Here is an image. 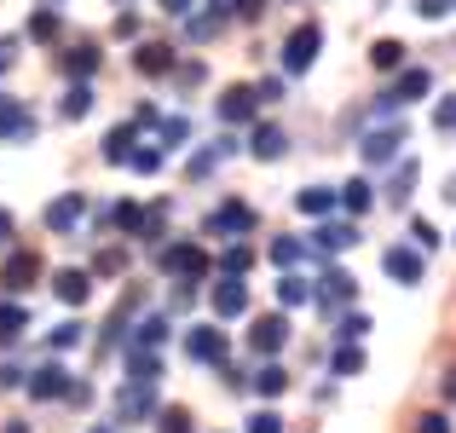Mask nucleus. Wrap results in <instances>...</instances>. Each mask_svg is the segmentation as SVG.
Here are the masks:
<instances>
[{
	"mask_svg": "<svg viewBox=\"0 0 456 433\" xmlns=\"http://www.w3.org/2000/svg\"><path fill=\"white\" fill-rule=\"evenodd\" d=\"M127 156H134V122L116 127V134L104 139V162H127Z\"/></svg>",
	"mask_w": 456,
	"mask_h": 433,
	"instance_id": "393cba45",
	"label": "nucleus"
},
{
	"mask_svg": "<svg viewBox=\"0 0 456 433\" xmlns=\"http://www.w3.org/2000/svg\"><path fill=\"white\" fill-rule=\"evenodd\" d=\"M127 162H134L139 174H156V167H162V151H134V156H127Z\"/></svg>",
	"mask_w": 456,
	"mask_h": 433,
	"instance_id": "79ce46f5",
	"label": "nucleus"
},
{
	"mask_svg": "<svg viewBox=\"0 0 456 433\" xmlns=\"http://www.w3.org/2000/svg\"><path fill=\"white\" fill-rule=\"evenodd\" d=\"M341 202H346L353 214H364L370 202H376V191H370V179H353V185H341Z\"/></svg>",
	"mask_w": 456,
	"mask_h": 433,
	"instance_id": "c756f323",
	"label": "nucleus"
},
{
	"mask_svg": "<svg viewBox=\"0 0 456 433\" xmlns=\"http://www.w3.org/2000/svg\"><path fill=\"white\" fill-rule=\"evenodd\" d=\"M416 433H451V422L439 411H428V416H416Z\"/></svg>",
	"mask_w": 456,
	"mask_h": 433,
	"instance_id": "37998d69",
	"label": "nucleus"
},
{
	"mask_svg": "<svg viewBox=\"0 0 456 433\" xmlns=\"http://www.w3.org/2000/svg\"><path fill=\"white\" fill-rule=\"evenodd\" d=\"M214 232H248V225H255V208H248V202H225V208H214Z\"/></svg>",
	"mask_w": 456,
	"mask_h": 433,
	"instance_id": "a211bd4d",
	"label": "nucleus"
},
{
	"mask_svg": "<svg viewBox=\"0 0 456 433\" xmlns=\"http://www.w3.org/2000/svg\"><path fill=\"white\" fill-rule=\"evenodd\" d=\"M162 12H174V18H179V12H191V0H162Z\"/></svg>",
	"mask_w": 456,
	"mask_h": 433,
	"instance_id": "603ef678",
	"label": "nucleus"
},
{
	"mask_svg": "<svg viewBox=\"0 0 456 433\" xmlns=\"http://www.w3.org/2000/svg\"><path fill=\"white\" fill-rule=\"evenodd\" d=\"M23 330H29V306H18V300H6V306H0V347H12V341H18Z\"/></svg>",
	"mask_w": 456,
	"mask_h": 433,
	"instance_id": "412c9836",
	"label": "nucleus"
},
{
	"mask_svg": "<svg viewBox=\"0 0 456 433\" xmlns=\"http://www.w3.org/2000/svg\"><path fill=\"white\" fill-rule=\"evenodd\" d=\"M255 393H260V399H278V393H289V370H283V364H260V370H255Z\"/></svg>",
	"mask_w": 456,
	"mask_h": 433,
	"instance_id": "4be33fe9",
	"label": "nucleus"
},
{
	"mask_svg": "<svg viewBox=\"0 0 456 433\" xmlns=\"http://www.w3.org/2000/svg\"><path fill=\"white\" fill-rule=\"evenodd\" d=\"M185 353L197 358V364H220V358H225V330H214V323L191 330V335H185Z\"/></svg>",
	"mask_w": 456,
	"mask_h": 433,
	"instance_id": "9d476101",
	"label": "nucleus"
},
{
	"mask_svg": "<svg viewBox=\"0 0 456 433\" xmlns=\"http://www.w3.org/2000/svg\"><path fill=\"white\" fill-rule=\"evenodd\" d=\"M445 399H456V364L445 370Z\"/></svg>",
	"mask_w": 456,
	"mask_h": 433,
	"instance_id": "864d4df0",
	"label": "nucleus"
},
{
	"mask_svg": "<svg viewBox=\"0 0 456 433\" xmlns=\"http://www.w3.org/2000/svg\"><path fill=\"white\" fill-rule=\"evenodd\" d=\"M353 295H358V278H353V272H341V266L323 272V283H318V306L323 312H341Z\"/></svg>",
	"mask_w": 456,
	"mask_h": 433,
	"instance_id": "20e7f679",
	"label": "nucleus"
},
{
	"mask_svg": "<svg viewBox=\"0 0 456 433\" xmlns=\"http://www.w3.org/2000/svg\"><path fill=\"white\" fill-rule=\"evenodd\" d=\"M69 370L64 364H41V370H29V399H69Z\"/></svg>",
	"mask_w": 456,
	"mask_h": 433,
	"instance_id": "0eeeda50",
	"label": "nucleus"
},
{
	"mask_svg": "<svg viewBox=\"0 0 456 433\" xmlns=\"http://www.w3.org/2000/svg\"><path fill=\"white\" fill-rule=\"evenodd\" d=\"M255 99H260V104H266V99H283V81H260Z\"/></svg>",
	"mask_w": 456,
	"mask_h": 433,
	"instance_id": "de8ad7c7",
	"label": "nucleus"
},
{
	"mask_svg": "<svg viewBox=\"0 0 456 433\" xmlns=\"http://www.w3.org/2000/svg\"><path fill=\"white\" fill-rule=\"evenodd\" d=\"M428 87H434V76H428V69H404V76H399V81H393V87L376 99V110H393V104H416Z\"/></svg>",
	"mask_w": 456,
	"mask_h": 433,
	"instance_id": "7ed1b4c3",
	"label": "nucleus"
},
{
	"mask_svg": "<svg viewBox=\"0 0 456 433\" xmlns=\"http://www.w3.org/2000/svg\"><path fill=\"white\" fill-rule=\"evenodd\" d=\"M53 35H58V12L53 6L35 12V18H29V41H53Z\"/></svg>",
	"mask_w": 456,
	"mask_h": 433,
	"instance_id": "2f4dec72",
	"label": "nucleus"
},
{
	"mask_svg": "<svg viewBox=\"0 0 456 433\" xmlns=\"http://www.w3.org/2000/svg\"><path fill=\"white\" fill-rule=\"evenodd\" d=\"M134 381H145V388L156 381V358L151 353H134Z\"/></svg>",
	"mask_w": 456,
	"mask_h": 433,
	"instance_id": "ea45409f",
	"label": "nucleus"
},
{
	"mask_svg": "<svg viewBox=\"0 0 456 433\" xmlns=\"http://www.w3.org/2000/svg\"><path fill=\"white\" fill-rule=\"evenodd\" d=\"M335 335H341V341H358V335H370V318H364V312H346Z\"/></svg>",
	"mask_w": 456,
	"mask_h": 433,
	"instance_id": "c9c22d12",
	"label": "nucleus"
},
{
	"mask_svg": "<svg viewBox=\"0 0 456 433\" xmlns=\"http://www.w3.org/2000/svg\"><path fill=\"white\" fill-rule=\"evenodd\" d=\"M295 208H301V214H330L335 208V191L330 185H306L301 197H295Z\"/></svg>",
	"mask_w": 456,
	"mask_h": 433,
	"instance_id": "b1692460",
	"label": "nucleus"
},
{
	"mask_svg": "<svg viewBox=\"0 0 456 433\" xmlns=\"http://www.w3.org/2000/svg\"><path fill=\"white\" fill-rule=\"evenodd\" d=\"M64 69H69V76H81V81H87L93 69H99V46H93V41L69 46V53H64Z\"/></svg>",
	"mask_w": 456,
	"mask_h": 433,
	"instance_id": "5701e85b",
	"label": "nucleus"
},
{
	"mask_svg": "<svg viewBox=\"0 0 456 433\" xmlns=\"http://www.w3.org/2000/svg\"><path fill=\"white\" fill-rule=\"evenodd\" d=\"M162 335H167V318H145V323H139V335H134V353H151V347H162Z\"/></svg>",
	"mask_w": 456,
	"mask_h": 433,
	"instance_id": "bb28decb",
	"label": "nucleus"
},
{
	"mask_svg": "<svg viewBox=\"0 0 456 433\" xmlns=\"http://www.w3.org/2000/svg\"><path fill=\"white\" fill-rule=\"evenodd\" d=\"M255 110H260V99H255V87H232V93H225V99H220V122H255Z\"/></svg>",
	"mask_w": 456,
	"mask_h": 433,
	"instance_id": "ddd939ff",
	"label": "nucleus"
},
{
	"mask_svg": "<svg viewBox=\"0 0 456 433\" xmlns=\"http://www.w3.org/2000/svg\"><path fill=\"white\" fill-rule=\"evenodd\" d=\"M12 134H35V116L18 99H0V139H12Z\"/></svg>",
	"mask_w": 456,
	"mask_h": 433,
	"instance_id": "6ab92c4d",
	"label": "nucleus"
},
{
	"mask_svg": "<svg viewBox=\"0 0 456 433\" xmlns=\"http://www.w3.org/2000/svg\"><path fill=\"white\" fill-rule=\"evenodd\" d=\"M156 422H162V433H197V428H191V411H185V404H167Z\"/></svg>",
	"mask_w": 456,
	"mask_h": 433,
	"instance_id": "7c9ffc66",
	"label": "nucleus"
},
{
	"mask_svg": "<svg viewBox=\"0 0 456 433\" xmlns=\"http://www.w3.org/2000/svg\"><path fill=\"white\" fill-rule=\"evenodd\" d=\"M399 144H404V134L399 127H376V134H364V167H381V162H399Z\"/></svg>",
	"mask_w": 456,
	"mask_h": 433,
	"instance_id": "1a4fd4ad",
	"label": "nucleus"
},
{
	"mask_svg": "<svg viewBox=\"0 0 456 433\" xmlns=\"http://www.w3.org/2000/svg\"><path fill=\"white\" fill-rule=\"evenodd\" d=\"M6 237H12V214L0 208V243H6Z\"/></svg>",
	"mask_w": 456,
	"mask_h": 433,
	"instance_id": "5fc2aeb1",
	"label": "nucleus"
},
{
	"mask_svg": "<svg viewBox=\"0 0 456 433\" xmlns=\"http://www.w3.org/2000/svg\"><path fill=\"white\" fill-rule=\"evenodd\" d=\"M370 64H376V69H399L404 64V46L399 41H376V46H370Z\"/></svg>",
	"mask_w": 456,
	"mask_h": 433,
	"instance_id": "c85d7f7f",
	"label": "nucleus"
},
{
	"mask_svg": "<svg viewBox=\"0 0 456 433\" xmlns=\"http://www.w3.org/2000/svg\"><path fill=\"white\" fill-rule=\"evenodd\" d=\"M93 433H110V428H93Z\"/></svg>",
	"mask_w": 456,
	"mask_h": 433,
	"instance_id": "4d7b16f0",
	"label": "nucleus"
},
{
	"mask_svg": "<svg viewBox=\"0 0 456 433\" xmlns=\"http://www.w3.org/2000/svg\"><path fill=\"white\" fill-rule=\"evenodd\" d=\"M46 341H53L58 353H64V347H76V341H81V323H58V330L46 335Z\"/></svg>",
	"mask_w": 456,
	"mask_h": 433,
	"instance_id": "58836bf2",
	"label": "nucleus"
},
{
	"mask_svg": "<svg viewBox=\"0 0 456 433\" xmlns=\"http://www.w3.org/2000/svg\"><path fill=\"white\" fill-rule=\"evenodd\" d=\"M295 260H301V243H295V237H278V243H272V266H295Z\"/></svg>",
	"mask_w": 456,
	"mask_h": 433,
	"instance_id": "473e14b6",
	"label": "nucleus"
},
{
	"mask_svg": "<svg viewBox=\"0 0 456 433\" xmlns=\"http://www.w3.org/2000/svg\"><path fill=\"white\" fill-rule=\"evenodd\" d=\"M156 411V399H151V388L145 381H134V388L116 399V422H145V416Z\"/></svg>",
	"mask_w": 456,
	"mask_h": 433,
	"instance_id": "f8f14e48",
	"label": "nucleus"
},
{
	"mask_svg": "<svg viewBox=\"0 0 456 433\" xmlns=\"http://www.w3.org/2000/svg\"><path fill=\"white\" fill-rule=\"evenodd\" d=\"M6 433H29V428H23V422H12V428H6Z\"/></svg>",
	"mask_w": 456,
	"mask_h": 433,
	"instance_id": "6e6d98bb",
	"label": "nucleus"
},
{
	"mask_svg": "<svg viewBox=\"0 0 456 433\" xmlns=\"http://www.w3.org/2000/svg\"><path fill=\"white\" fill-rule=\"evenodd\" d=\"M248 151H255L260 162H278V156L289 151V139H283V127H272V122H266V127H255V139H248Z\"/></svg>",
	"mask_w": 456,
	"mask_h": 433,
	"instance_id": "f3484780",
	"label": "nucleus"
},
{
	"mask_svg": "<svg viewBox=\"0 0 456 433\" xmlns=\"http://www.w3.org/2000/svg\"><path fill=\"white\" fill-rule=\"evenodd\" d=\"M208 6H214V18H232V12L243 6V0H208Z\"/></svg>",
	"mask_w": 456,
	"mask_h": 433,
	"instance_id": "09e8293b",
	"label": "nucleus"
},
{
	"mask_svg": "<svg viewBox=\"0 0 456 433\" xmlns=\"http://www.w3.org/2000/svg\"><path fill=\"white\" fill-rule=\"evenodd\" d=\"M434 127H445V134L456 127V99H439L434 104Z\"/></svg>",
	"mask_w": 456,
	"mask_h": 433,
	"instance_id": "a19ab883",
	"label": "nucleus"
},
{
	"mask_svg": "<svg viewBox=\"0 0 456 433\" xmlns=\"http://www.w3.org/2000/svg\"><path fill=\"white\" fill-rule=\"evenodd\" d=\"M81 214H87V197H81V191H64L58 202H46V232H76Z\"/></svg>",
	"mask_w": 456,
	"mask_h": 433,
	"instance_id": "6e6552de",
	"label": "nucleus"
},
{
	"mask_svg": "<svg viewBox=\"0 0 456 433\" xmlns=\"http://www.w3.org/2000/svg\"><path fill=\"white\" fill-rule=\"evenodd\" d=\"M53 295L64 300V306H81V300L93 295V278H87V272H76V266H64V272L53 278Z\"/></svg>",
	"mask_w": 456,
	"mask_h": 433,
	"instance_id": "2eb2a0df",
	"label": "nucleus"
},
{
	"mask_svg": "<svg viewBox=\"0 0 456 433\" xmlns=\"http://www.w3.org/2000/svg\"><path fill=\"white\" fill-rule=\"evenodd\" d=\"M87 110H93V87H87V81H76V87L64 93V116H69V122H81Z\"/></svg>",
	"mask_w": 456,
	"mask_h": 433,
	"instance_id": "a878e982",
	"label": "nucleus"
},
{
	"mask_svg": "<svg viewBox=\"0 0 456 433\" xmlns=\"http://www.w3.org/2000/svg\"><path fill=\"white\" fill-rule=\"evenodd\" d=\"M35 278H41V255H35V249H18V255H6V266H0V289H6V295H23Z\"/></svg>",
	"mask_w": 456,
	"mask_h": 433,
	"instance_id": "f03ea898",
	"label": "nucleus"
},
{
	"mask_svg": "<svg viewBox=\"0 0 456 433\" xmlns=\"http://www.w3.org/2000/svg\"><path fill=\"white\" fill-rule=\"evenodd\" d=\"M185 134H191V127H185V122H179V116H174V122H162V144H167V151H174V144H179V139H185Z\"/></svg>",
	"mask_w": 456,
	"mask_h": 433,
	"instance_id": "49530a36",
	"label": "nucleus"
},
{
	"mask_svg": "<svg viewBox=\"0 0 456 433\" xmlns=\"http://www.w3.org/2000/svg\"><path fill=\"white\" fill-rule=\"evenodd\" d=\"M220 266H225V278H243V272L255 266V249H248V243H232V249H225V260H220Z\"/></svg>",
	"mask_w": 456,
	"mask_h": 433,
	"instance_id": "cd10ccee",
	"label": "nucleus"
},
{
	"mask_svg": "<svg viewBox=\"0 0 456 433\" xmlns=\"http://www.w3.org/2000/svg\"><path fill=\"white\" fill-rule=\"evenodd\" d=\"M278 295H283V306H301V300H312V289H306L301 278H283V283H278Z\"/></svg>",
	"mask_w": 456,
	"mask_h": 433,
	"instance_id": "e433bc0d",
	"label": "nucleus"
},
{
	"mask_svg": "<svg viewBox=\"0 0 456 433\" xmlns=\"http://www.w3.org/2000/svg\"><path fill=\"white\" fill-rule=\"evenodd\" d=\"M122 266H127V255H122V249H104V255L93 260V272H99V278H116Z\"/></svg>",
	"mask_w": 456,
	"mask_h": 433,
	"instance_id": "f704fd0d",
	"label": "nucleus"
},
{
	"mask_svg": "<svg viewBox=\"0 0 456 433\" xmlns=\"http://www.w3.org/2000/svg\"><path fill=\"white\" fill-rule=\"evenodd\" d=\"M358 370H364V353H358V347H341V353H335V376H358Z\"/></svg>",
	"mask_w": 456,
	"mask_h": 433,
	"instance_id": "72a5a7b5",
	"label": "nucleus"
},
{
	"mask_svg": "<svg viewBox=\"0 0 456 433\" xmlns=\"http://www.w3.org/2000/svg\"><path fill=\"white\" fill-rule=\"evenodd\" d=\"M318 46H323V29H318V23H295V29H289V41H283V69H289V76L312 69Z\"/></svg>",
	"mask_w": 456,
	"mask_h": 433,
	"instance_id": "f257e3e1",
	"label": "nucleus"
},
{
	"mask_svg": "<svg viewBox=\"0 0 456 433\" xmlns=\"http://www.w3.org/2000/svg\"><path fill=\"white\" fill-rule=\"evenodd\" d=\"M116 225H122V232H139V208L134 202H116Z\"/></svg>",
	"mask_w": 456,
	"mask_h": 433,
	"instance_id": "c03bdc74",
	"label": "nucleus"
},
{
	"mask_svg": "<svg viewBox=\"0 0 456 433\" xmlns=\"http://www.w3.org/2000/svg\"><path fill=\"white\" fill-rule=\"evenodd\" d=\"M289 341V318H283V312H266V318H255V330H248V347H255V353H278V347Z\"/></svg>",
	"mask_w": 456,
	"mask_h": 433,
	"instance_id": "423d86ee",
	"label": "nucleus"
},
{
	"mask_svg": "<svg viewBox=\"0 0 456 433\" xmlns=\"http://www.w3.org/2000/svg\"><path fill=\"white\" fill-rule=\"evenodd\" d=\"M248 433H283V416H278V411H260V416H248Z\"/></svg>",
	"mask_w": 456,
	"mask_h": 433,
	"instance_id": "4c0bfd02",
	"label": "nucleus"
},
{
	"mask_svg": "<svg viewBox=\"0 0 456 433\" xmlns=\"http://www.w3.org/2000/svg\"><path fill=\"white\" fill-rule=\"evenodd\" d=\"M134 69H139V76H167V69H174V46L145 41V46L134 53Z\"/></svg>",
	"mask_w": 456,
	"mask_h": 433,
	"instance_id": "dca6fc26",
	"label": "nucleus"
},
{
	"mask_svg": "<svg viewBox=\"0 0 456 433\" xmlns=\"http://www.w3.org/2000/svg\"><path fill=\"white\" fill-rule=\"evenodd\" d=\"M214 312H220V318H237V312H248V283H243V278L214 283Z\"/></svg>",
	"mask_w": 456,
	"mask_h": 433,
	"instance_id": "4468645a",
	"label": "nucleus"
},
{
	"mask_svg": "<svg viewBox=\"0 0 456 433\" xmlns=\"http://www.w3.org/2000/svg\"><path fill=\"white\" fill-rule=\"evenodd\" d=\"M387 278H399V283H422V272H428V260L416 255V249H387Z\"/></svg>",
	"mask_w": 456,
	"mask_h": 433,
	"instance_id": "9b49d317",
	"label": "nucleus"
},
{
	"mask_svg": "<svg viewBox=\"0 0 456 433\" xmlns=\"http://www.w3.org/2000/svg\"><path fill=\"white\" fill-rule=\"evenodd\" d=\"M312 249H318V255H341V249H353V225H318V232H312Z\"/></svg>",
	"mask_w": 456,
	"mask_h": 433,
	"instance_id": "aec40b11",
	"label": "nucleus"
},
{
	"mask_svg": "<svg viewBox=\"0 0 456 433\" xmlns=\"http://www.w3.org/2000/svg\"><path fill=\"white\" fill-rule=\"evenodd\" d=\"M422 18H445V0H422Z\"/></svg>",
	"mask_w": 456,
	"mask_h": 433,
	"instance_id": "8fccbe9b",
	"label": "nucleus"
},
{
	"mask_svg": "<svg viewBox=\"0 0 456 433\" xmlns=\"http://www.w3.org/2000/svg\"><path fill=\"white\" fill-rule=\"evenodd\" d=\"M162 272H179V278L197 283V278H208V255H202L197 243H174V249L162 255Z\"/></svg>",
	"mask_w": 456,
	"mask_h": 433,
	"instance_id": "39448f33",
	"label": "nucleus"
},
{
	"mask_svg": "<svg viewBox=\"0 0 456 433\" xmlns=\"http://www.w3.org/2000/svg\"><path fill=\"white\" fill-rule=\"evenodd\" d=\"M411 237H416V243H422V249H439V232H434V225H428V220H416V225H411Z\"/></svg>",
	"mask_w": 456,
	"mask_h": 433,
	"instance_id": "a18cd8bd",
	"label": "nucleus"
},
{
	"mask_svg": "<svg viewBox=\"0 0 456 433\" xmlns=\"http://www.w3.org/2000/svg\"><path fill=\"white\" fill-rule=\"evenodd\" d=\"M237 12H243V18H260V12H266V0H243Z\"/></svg>",
	"mask_w": 456,
	"mask_h": 433,
	"instance_id": "3c124183",
	"label": "nucleus"
}]
</instances>
